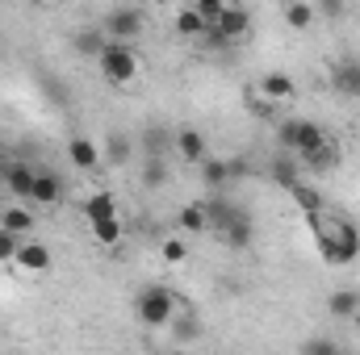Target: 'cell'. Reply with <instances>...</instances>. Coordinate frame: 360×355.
Wrapping results in <instances>:
<instances>
[{"label": "cell", "mask_w": 360, "mask_h": 355, "mask_svg": "<svg viewBox=\"0 0 360 355\" xmlns=\"http://www.w3.org/2000/svg\"><path fill=\"white\" fill-rule=\"evenodd\" d=\"M306 222H310L314 243H319V255H323L327 264H356V260H360V230H356V222L340 217L331 230L323 226V213H310Z\"/></svg>", "instance_id": "cell-1"}, {"label": "cell", "mask_w": 360, "mask_h": 355, "mask_svg": "<svg viewBox=\"0 0 360 355\" xmlns=\"http://www.w3.org/2000/svg\"><path fill=\"white\" fill-rule=\"evenodd\" d=\"M276 142H281V151H293L297 159H306L327 142V130L319 121H306V117H285L276 126Z\"/></svg>", "instance_id": "cell-2"}, {"label": "cell", "mask_w": 360, "mask_h": 355, "mask_svg": "<svg viewBox=\"0 0 360 355\" xmlns=\"http://www.w3.org/2000/svg\"><path fill=\"white\" fill-rule=\"evenodd\" d=\"M96 67H101V76L109 84H134L139 80V51H134V42H113L109 38L101 59H96Z\"/></svg>", "instance_id": "cell-3"}, {"label": "cell", "mask_w": 360, "mask_h": 355, "mask_svg": "<svg viewBox=\"0 0 360 355\" xmlns=\"http://www.w3.org/2000/svg\"><path fill=\"white\" fill-rule=\"evenodd\" d=\"M134 309H139V322L155 330V326H168V322L176 318V297H172L168 284H147V288L139 293Z\"/></svg>", "instance_id": "cell-4"}, {"label": "cell", "mask_w": 360, "mask_h": 355, "mask_svg": "<svg viewBox=\"0 0 360 355\" xmlns=\"http://www.w3.org/2000/svg\"><path fill=\"white\" fill-rule=\"evenodd\" d=\"M113 42H134L143 29H147V17H143V8H130V4H122V8H109V17H105V25H101Z\"/></svg>", "instance_id": "cell-5"}, {"label": "cell", "mask_w": 360, "mask_h": 355, "mask_svg": "<svg viewBox=\"0 0 360 355\" xmlns=\"http://www.w3.org/2000/svg\"><path fill=\"white\" fill-rule=\"evenodd\" d=\"M0 180H4V188H8L13 196L30 201V192H34V180H38V168H30L25 159H13V155H4V159H0Z\"/></svg>", "instance_id": "cell-6"}, {"label": "cell", "mask_w": 360, "mask_h": 355, "mask_svg": "<svg viewBox=\"0 0 360 355\" xmlns=\"http://www.w3.org/2000/svg\"><path fill=\"white\" fill-rule=\"evenodd\" d=\"M331 88L348 100H360V59L356 55H340L331 63Z\"/></svg>", "instance_id": "cell-7"}, {"label": "cell", "mask_w": 360, "mask_h": 355, "mask_svg": "<svg viewBox=\"0 0 360 355\" xmlns=\"http://www.w3.org/2000/svg\"><path fill=\"white\" fill-rule=\"evenodd\" d=\"M218 25V34L235 46V42H243V38H252V13L243 8V4H226L222 8V17L214 21Z\"/></svg>", "instance_id": "cell-8"}, {"label": "cell", "mask_w": 360, "mask_h": 355, "mask_svg": "<svg viewBox=\"0 0 360 355\" xmlns=\"http://www.w3.org/2000/svg\"><path fill=\"white\" fill-rule=\"evenodd\" d=\"M222 243L226 247H235V251H243V247H252V239H256V217H252V209H239L222 230Z\"/></svg>", "instance_id": "cell-9"}, {"label": "cell", "mask_w": 360, "mask_h": 355, "mask_svg": "<svg viewBox=\"0 0 360 355\" xmlns=\"http://www.w3.org/2000/svg\"><path fill=\"white\" fill-rule=\"evenodd\" d=\"M327 314L335 322H356L360 318V288H335L327 297Z\"/></svg>", "instance_id": "cell-10"}, {"label": "cell", "mask_w": 360, "mask_h": 355, "mask_svg": "<svg viewBox=\"0 0 360 355\" xmlns=\"http://www.w3.org/2000/svg\"><path fill=\"white\" fill-rule=\"evenodd\" d=\"M68 159H72V168H80V172H92V168H96L105 155H101V147H96L92 138H80V134H76V138L68 142Z\"/></svg>", "instance_id": "cell-11"}, {"label": "cell", "mask_w": 360, "mask_h": 355, "mask_svg": "<svg viewBox=\"0 0 360 355\" xmlns=\"http://www.w3.org/2000/svg\"><path fill=\"white\" fill-rule=\"evenodd\" d=\"M176 151H180L184 163H201V159L210 155L205 134H201V130H176Z\"/></svg>", "instance_id": "cell-12"}, {"label": "cell", "mask_w": 360, "mask_h": 355, "mask_svg": "<svg viewBox=\"0 0 360 355\" xmlns=\"http://www.w3.org/2000/svg\"><path fill=\"white\" fill-rule=\"evenodd\" d=\"M63 180L55 176V172H38V180H34V192H30V201H38V205H59L63 201Z\"/></svg>", "instance_id": "cell-13"}, {"label": "cell", "mask_w": 360, "mask_h": 355, "mask_svg": "<svg viewBox=\"0 0 360 355\" xmlns=\"http://www.w3.org/2000/svg\"><path fill=\"white\" fill-rule=\"evenodd\" d=\"M281 17H285V25L297 29V34H306V29L319 21V13H314L310 0H285V13H281Z\"/></svg>", "instance_id": "cell-14"}, {"label": "cell", "mask_w": 360, "mask_h": 355, "mask_svg": "<svg viewBox=\"0 0 360 355\" xmlns=\"http://www.w3.org/2000/svg\"><path fill=\"white\" fill-rule=\"evenodd\" d=\"M201 180H205V188L214 192V188H226L231 184V159H218V155H205L201 163Z\"/></svg>", "instance_id": "cell-15"}, {"label": "cell", "mask_w": 360, "mask_h": 355, "mask_svg": "<svg viewBox=\"0 0 360 355\" xmlns=\"http://www.w3.org/2000/svg\"><path fill=\"white\" fill-rule=\"evenodd\" d=\"M13 264H21L25 272H51V251L42 243H21L17 255H13Z\"/></svg>", "instance_id": "cell-16"}, {"label": "cell", "mask_w": 360, "mask_h": 355, "mask_svg": "<svg viewBox=\"0 0 360 355\" xmlns=\"http://www.w3.org/2000/svg\"><path fill=\"white\" fill-rule=\"evenodd\" d=\"M256 88L264 92L272 105H281V100H289V96L297 92V84H293V76H285V72H269V76H264Z\"/></svg>", "instance_id": "cell-17"}, {"label": "cell", "mask_w": 360, "mask_h": 355, "mask_svg": "<svg viewBox=\"0 0 360 355\" xmlns=\"http://www.w3.org/2000/svg\"><path fill=\"white\" fill-rule=\"evenodd\" d=\"M172 147H176V134H168L164 126H147V130H143V155H160V159H168Z\"/></svg>", "instance_id": "cell-18"}, {"label": "cell", "mask_w": 360, "mask_h": 355, "mask_svg": "<svg viewBox=\"0 0 360 355\" xmlns=\"http://www.w3.org/2000/svg\"><path fill=\"white\" fill-rule=\"evenodd\" d=\"M113 213H117V201H113V192H109V188H96L89 201H84V217H89V226H92V222L113 217Z\"/></svg>", "instance_id": "cell-19"}, {"label": "cell", "mask_w": 360, "mask_h": 355, "mask_svg": "<svg viewBox=\"0 0 360 355\" xmlns=\"http://www.w3.org/2000/svg\"><path fill=\"white\" fill-rule=\"evenodd\" d=\"M101 155H105L113 168H126V163L134 159V142H130L126 134H109V138H105V147H101Z\"/></svg>", "instance_id": "cell-20"}, {"label": "cell", "mask_w": 360, "mask_h": 355, "mask_svg": "<svg viewBox=\"0 0 360 355\" xmlns=\"http://www.w3.org/2000/svg\"><path fill=\"white\" fill-rule=\"evenodd\" d=\"M0 226H4V230H13L17 239H25V234H30L38 222H34V213H30V209H21V205H8V209L0 213Z\"/></svg>", "instance_id": "cell-21"}, {"label": "cell", "mask_w": 360, "mask_h": 355, "mask_svg": "<svg viewBox=\"0 0 360 355\" xmlns=\"http://www.w3.org/2000/svg\"><path fill=\"white\" fill-rule=\"evenodd\" d=\"M272 180H276L281 188H293V184L302 180V172H297V155H293V151H281V155L272 159Z\"/></svg>", "instance_id": "cell-22"}, {"label": "cell", "mask_w": 360, "mask_h": 355, "mask_svg": "<svg viewBox=\"0 0 360 355\" xmlns=\"http://www.w3.org/2000/svg\"><path fill=\"white\" fill-rule=\"evenodd\" d=\"M205 29H210V21L197 13V4H188V8H180L176 13V34L180 38H201Z\"/></svg>", "instance_id": "cell-23"}, {"label": "cell", "mask_w": 360, "mask_h": 355, "mask_svg": "<svg viewBox=\"0 0 360 355\" xmlns=\"http://www.w3.org/2000/svg\"><path fill=\"white\" fill-rule=\"evenodd\" d=\"M289 196L297 201V209H302L306 217H310V213H323V205H327V201H323V192H319V188H310V184H302V180L289 188Z\"/></svg>", "instance_id": "cell-24"}, {"label": "cell", "mask_w": 360, "mask_h": 355, "mask_svg": "<svg viewBox=\"0 0 360 355\" xmlns=\"http://www.w3.org/2000/svg\"><path fill=\"white\" fill-rule=\"evenodd\" d=\"M176 222H180V230H184V234H205V230H210V217H205V201H197V205H184Z\"/></svg>", "instance_id": "cell-25"}, {"label": "cell", "mask_w": 360, "mask_h": 355, "mask_svg": "<svg viewBox=\"0 0 360 355\" xmlns=\"http://www.w3.org/2000/svg\"><path fill=\"white\" fill-rule=\"evenodd\" d=\"M105 42H109V34H105V29H80V34H76V51H80L84 59H92V63L101 59Z\"/></svg>", "instance_id": "cell-26"}, {"label": "cell", "mask_w": 360, "mask_h": 355, "mask_svg": "<svg viewBox=\"0 0 360 355\" xmlns=\"http://www.w3.org/2000/svg\"><path fill=\"white\" fill-rule=\"evenodd\" d=\"M302 163H306V168H314V172H327V168H335V163H340V147H335V142L327 138V142H323V147H319L314 155H306Z\"/></svg>", "instance_id": "cell-27"}, {"label": "cell", "mask_w": 360, "mask_h": 355, "mask_svg": "<svg viewBox=\"0 0 360 355\" xmlns=\"http://www.w3.org/2000/svg\"><path fill=\"white\" fill-rule=\"evenodd\" d=\"M92 239H96L101 247H117V243H122V222H117V213L105 217V222H92Z\"/></svg>", "instance_id": "cell-28"}, {"label": "cell", "mask_w": 360, "mask_h": 355, "mask_svg": "<svg viewBox=\"0 0 360 355\" xmlns=\"http://www.w3.org/2000/svg\"><path fill=\"white\" fill-rule=\"evenodd\" d=\"M164 184H168V159L147 155V163H143V188H164Z\"/></svg>", "instance_id": "cell-29"}, {"label": "cell", "mask_w": 360, "mask_h": 355, "mask_svg": "<svg viewBox=\"0 0 360 355\" xmlns=\"http://www.w3.org/2000/svg\"><path fill=\"white\" fill-rule=\"evenodd\" d=\"M314 13L319 21H340L348 13V0H314Z\"/></svg>", "instance_id": "cell-30"}, {"label": "cell", "mask_w": 360, "mask_h": 355, "mask_svg": "<svg viewBox=\"0 0 360 355\" xmlns=\"http://www.w3.org/2000/svg\"><path fill=\"white\" fill-rule=\"evenodd\" d=\"M17 247H21V239H17L13 230H4V226H0V264H8V260L17 255Z\"/></svg>", "instance_id": "cell-31"}, {"label": "cell", "mask_w": 360, "mask_h": 355, "mask_svg": "<svg viewBox=\"0 0 360 355\" xmlns=\"http://www.w3.org/2000/svg\"><path fill=\"white\" fill-rule=\"evenodd\" d=\"M160 255H164V264H184V255H188V251H184V243H180V239H168V243L160 247Z\"/></svg>", "instance_id": "cell-32"}, {"label": "cell", "mask_w": 360, "mask_h": 355, "mask_svg": "<svg viewBox=\"0 0 360 355\" xmlns=\"http://www.w3.org/2000/svg\"><path fill=\"white\" fill-rule=\"evenodd\" d=\"M193 4H197V13H201L210 25H214V21L222 17V8H226V0H193Z\"/></svg>", "instance_id": "cell-33"}, {"label": "cell", "mask_w": 360, "mask_h": 355, "mask_svg": "<svg viewBox=\"0 0 360 355\" xmlns=\"http://www.w3.org/2000/svg\"><path fill=\"white\" fill-rule=\"evenodd\" d=\"M302 351H314V355H331V351H340V343H335V339H306V343H302Z\"/></svg>", "instance_id": "cell-34"}, {"label": "cell", "mask_w": 360, "mask_h": 355, "mask_svg": "<svg viewBox=\"0 0 360 355\" xmlns=\"http://www.w3.org/2000/svg\"><path fill=\"white\" fill-rule=\"evenodd\" d=\"M197 335H201V326H197L193 318H180V322H176V339H180V343H193Z\"/></svg>", "instance_id": "cell-35"}, {"label": "cell", "mask_w": 360, "mask_h": 355, "mask_svg": "<svg viewBox=\"0 0 360 355\" xmlns=\"http://www.w3.org/2000/svg\"><path fill=\"white\" fill-rule=\"evenodd\" d=\"M151 4H168V0H151Z\"/></svg>", "instance_id": "cell-36"}]
</instances>
